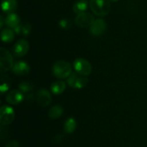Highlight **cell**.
I'll list each match as a JSON object with an SVG mask.
<instances>
[{"label":"cell","mask_w":147,"mask_h":147,"mask_svg":"<svg viewBox=\"0 0 147 147\" xmlns=\"http://www.w3.org/2000/svg\"><path fill=\"white\" fill-rule=\"evenodd\" d=\"M53 74L59 79L68 78L72 73L71 64L65 60H59L55 62L52 68Z\"/></svg>","instance_id":"1"},{"label":"cell","mask_w":147,"mask_h":147,"mask_svg":"<svg viewBox=\"0 0 147 147\" xmlns=\"http://www.w3.org/2000/svg\"><path fill=\"white\" fill-rule=\"evenodd\" d=\"M90 8L91 11L98 16H105L110 11L109 0H90Z\"/></svg>","instance_id":"2"},{"label":"cell","mask_w":147,"mask_h":147,"mask_svg":"<svg viewBox=\"0 0 147 147\" xmlns=\"http://www.w3.org/2000/svg\"><path fill=\"white\" fill-rule=\"evenodd\" d=\"M14 61L11 53L5 48H0V70L1 72H6L13 68Z\"/></svg>","instance_id":"3"},{"label":"cell","mask_w":147,"mask_h":147,"mask_svg":"<svg viewBox=\"0 0 147 147\" xmlns=\"http://www.w3.org/2000/svg\"><path fill=\"white\" fill-rule=\"evenodd\" d=\"M73 68L75 71L82 76H89L92 71L91 64L85 59L79 58L73 62Z\"/></svg>","instance_id":"4"},{"label":"cell","mask_w":147,"mask_h":147,"mask_svg":"<svg viewBox=\"0 0 147 147\" xmlns=\"http://www.w3.org/2000/svg\"><path fill=\"white\" fill-rule=\"evenodd\" d=\"M66 82L70 87H71L73 89L80 90V89L84 88L88 84L89 79L85 76L79 75L77 72H72L71 74V76L67 78Z\"/></svg>","instance_id":"5"},{"label":"cell","mask_w":147,"mask_h":147,"mask_svg":"<svg viewBox=\"0 0 147 147\" xmlns=\"http://www.w3.org/2000/svg\"><path fill=\"white\" fill-rule=\"evenodd\" d=\"M15 120V111L10 106L3 105L0 109V124L2 126L10 125Z\"/></svg>","instance_id":"6"},{"label":"cell","mask_w":147,"mask_h":147,"mask_svg":"<svg viewBox=\"0 0 147 147\" xmlns=\"http://www.w3.org/2000/svg\"><path fill=\"white\" fill-rule=\"evenodd\" d=\"M95 17L89 12H83L78 14L75 17V23L79 28H90L95 22Z\"/></svg>","instance_id":"7"},{"label":"cell","mask_w":147,"mask_h":147,"mask_svg":"<svg viewBox=\"0 0 147 147\" xmlns=\"http://www.w3.org/2000/svg\"><path fill=\"white\" fill-rule=\"evenodd\" d=\"M107 29V23L103 19L98 18L95 20L93 24L90 28V32L93 36H101L105 33Z\"/></svg>","instance_id":"8"},{"label":"cell","mask_w":147,"mask_h":147,"mask_svg":"<svg viewBox=\"0 0 147 147\" xmlns=\"http://www.w3.org/2000/svg\"><path fill=\"white\" fill-rule=\"evenodd\" d=\"M29 49V43L25 39L17 40L13 47V53L16 57L24 56Z\"/></svg>","instance_id":"9"},{"label":"cell","mask_w":147,"mask_h":147,"mask_svg":"<svg viewBox=\"0 0 147 147\" xmlns=\"http://www.w3.org/2000/svg\"><path fill=\"white\" fill-rule=\"evenodd\" d=\"M35 99L38 104L41 107H47L52 102V96L50 92L46 89H41L37 91Z\"/></svg>","instance_id":"10"},{"label":"cell","mask_w":147,"mask_h":147,"mask_svg":"<svg viewBox=\"0 0 147 147\" xmlns=\"http://www.w3.org/2000/svg\"><path fill=\"white\" fill-rule=\"evenodd\" d=\"M25 99L24 95L22 93L21 90H13L9 91L6 96V102L10 105H17L21 103Z\"/></svg>","instance_id":"11"},{"label":"cell","mask_w":147,"mask_h":147,"mask_svg":"<svg viewBox=\"0 0 147 147\" xmlns=\"http://www.w3.org/2000/svg\"><path fill=\"white\" fill-rule=\"evenodd\" d=\"M13 73L19 76H25L29 73L30 67L28 63L25 61H17L14 64L13 68L11 69Z\"/></svg>","instance_id":"12"},{"label":"cell","mask_w":147,"mask_h":147,"mask_svg":"<svg viewBox=\"0 0 147 147\" xmlns=\"http://www.w3.org/2000/svg\"><path fill=\"white\" fill-rule=\"evenodd\" d=\"M18 88H19V90H21L22 93L24 95L25 99H27V100L32 99L33 91H34V89L33 84H31L30 82L23 81V82L19 84Z\"/></svg>","instance_id":"13"},{"label":"cell","mask_w":147,"mask_h":147,"mask_svg":"<svg viewBox=\"0 0 147 147\" xmlns=\"http://www.w3.org/2000/svg\"><path fill=\"white\" fill-rule=\"evenodd\" d=\"M16 9H17V0H3L2 9L7 15L10 13H15Z\"/></svg>","instance_id":"14"},{"label":"cell","mask_w":147,"mask_h":147,"mask_svg":"<svg viewBox=\"0 0 147 147\" xmlns=\"http://www.w3.org/2000/svg\"><path fill=\"white\" fill-rule=\"evenodd\" d=\"M5 24L8 26V28H10L12 29H15L16 27H18L20 23V18L16 13H10L8 14L5 17Z\"/></svg>","instance_id":"15"},{"label":"cell","mask_w":147,"mask_h":147,"mask_svg":"<svg viewBox=\"0 0 147 147\" xmlns=\"http://www.w3.org/2000/svg\"><path fill=\"white\" fill-rule=\"evenodd\" d=\"M65 88H66V84L62 80H58V81L53 82L51 84V87H50L51 91L53 92V95H60V94H62L65 90Z\"/></svg>","instance_id":"16"},{"label":"cell","mask_w":147,"mask_h":147,"mask_svg":"<svg viewBox=\"0 0 147 147\" xmlns=\"http://www.w3.org/2000/svg\"><path fill=\"white\" fill-rule=\"evenodd\" d=\"M90 4V2L87 0H78L73 4V11L74 13L80 14L83 12H86V9H88V6Z\"/></svg>","instance_id":"17"},{"label":"cell","mask_w":147,"mask_h":147,"mask_svg":"<svg viewBox=\"0 0 147 147\" xmlns=\"http://www.w3.org/2000/svg\"><path fill=\"white\" fill-rule=\"evenodd\" d=\"M64 113V109L62 106L57 104V105H54L53 106L49 111H48V117L52 120H55V119H58Z\"/></svg>","instance_id":"18"},{"label":"cell","mask_w":147,"mask_h":147,"mask_svg":"<svg viewBox=\"0 0 147 147\" xmlns=\"http://www.w3.org/2000/svg\"><path fill=\"white\" fill-rule=\"evenodd\" d=\"M77 128V121L73 117H70L68 118L65 124H64V130L65 134H71L74 133V131Z\"/></svg>","instance_id":"19"},{"label":"cell","mask_w":147,"mask_h":147,"mask_svg":"<svg viewBox=\"0 0 147 147\" xmlns=\"http://www.w3.org/2000/svg\"><path fill=\"white\" fill-rule=\"evenodd\" d=\"M14 32L15 31L10 28H6L3 29L2 32H1V39H2V40L3 42H5V43L11 42L15 38Z\"/></svg>","instance_id":"20"},{"label":"cell","mask_w":147,"mask_h":147,"mask_svg":"<svg viewBox=\"0 0 147 147\" xmlns=\"http://www.w3.org/2000/svg\"><path fill=\"white\" fill-rule=\"evenodd\" d=\"M11 84V81L9 77L2 75L1 76V84H0V92L1 94H4L6 91L9 90Z\"/></svg>","instance_id":"21"},{"label":"cell","mask_w":147,"mask_h":147,"mask_svg":"<svg viewBox=\"0 0 147 147\" xmlns=\"http://www.w3.org/2000/svg\"><path fill=\"white\" fill-rule=\"evenodd\" d=\"M31 25L28 22H25L22 24V34L23 36H28L29 34L31 33Z\"/></svg>","instance_id":"22"},{"label":"cell","mask_w":147,"mask_h":147,"mask_svg":"<svg viewBox=\"0 0 147 147\" xmlns=\"http://www.w3.org/2000/svg\"><path fill=\"white\" fill-rule=\"evenodd\" d=\"M59 25L61 28L63 29H68L71 27V22L66 18H64V19H61L59 22Z\"/></svg>","instance_id":"23"},{"label":"cell","mask_w":147,"mask_h":147,"mask_svg":"<svg viewBox=\"0 0 147 147\" xmlns=\"http://www.w3.org/2000/svg\"><path fill=\"white\" fill-rule=\"evenodd\" d=\"M6 147H19V143L16 141V140H9L7 145H6Z\"/></svg>","instance_id":"24"},{"label":"cell","mask_w":147,"mask_h":147,"mask_svg":"<svg viewBox=\"0 0 147 147\" xmlns=\"http://www.w3.org/2000/svg\"><path fill=\"white\" fill-rule=\"evenodd\" d=\"M63 139H64V136H62L61 134H59L55 137V142H61L63 141Z\"/></svg>","instance_id":"25"},{"label":"cell","mask_w":147,"mask_h":147,"mask_svg":"<svg viewBox=\"0 0 147 147\" xmlns=\"http://www.w3.org/2000/svg\"><path fill=\"white\" fill-rule=\"evenodd\" d=\"M4 22H5V18H3V16H0V28H3Z\"/></svg>","instance_id":"26"},{"label":"cell","mask_w":147,"mask_h":147,"mask_svg":"<svg viewBox=\"0 0 147 147\" xmlns=\"http://www.w3.org/2000/svg\"><path fill=\"white\" fill-rule=\"evenodd\" d=\"M110 2H117V1H119V0H109Z\"/></svg>","instance_id":"27"}]
</instances>
